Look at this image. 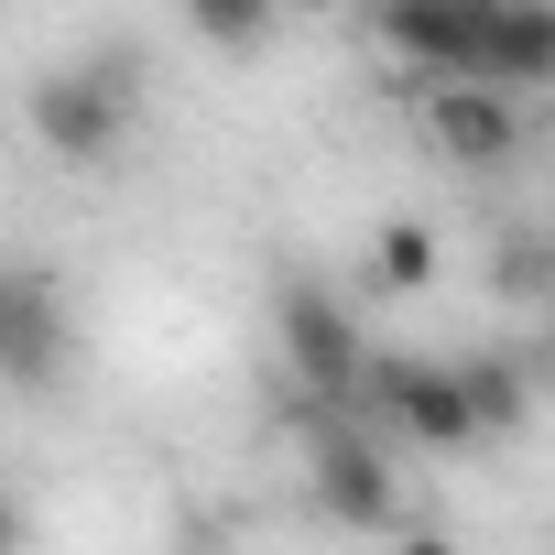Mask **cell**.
<instances>
[{
    "label": "cell",
    "instance_id": "6da1fadb",
    "mask_svg": "<svg viewBox=\"0 0 555 555\" xmlns=\"http://www.w3.org/2000/svg\"><path fill=\"white\" fill-rule=\"evenodd\" d=\"M272 338H284V371H295L317 403L371 392V338H360L349 295L317 284V272H284V284H272Z\"/></svg>",
    "mask_w": 555,
    "mask_h": 555
},
{
    "label": "cell",
    "instance_id": "7a4b0ae2",
    "mask_svg": "<svg viewBox=\"0 0 555 555\" xmlns=\"http://www.w3.org/2000/svg\"><path fill=\"white\" fill-rule=\"evenodd\" d=\"M392 66H414V99L425 88H479V44H490V0H403V12L371 23Z\"/></svg>",
    "mask_w": 555,
    "mask_h": 555
},
{
    "label": "cell",
    "instance_id": "3957f363",
    "mask_svg": "<svg viewBox=\"0 0 555 555\" xmlns=\"http://www.w3.org/2000/svg\"><path fill=\"white\" fill-rule=\"evenodd\" d=\"M371 403H382L392 436L425 447V457H468V447H479V414H468L457 360H371Z\"/></svg>",
    "mask_w": 555,
    "mask_h": 555
},
{
    "label": "cell",
    "instance_id": "277c9868",
    "mask_svg": "<svg viewBox=\"0 0 555 555\" xmlns=\"http://www.w3.org/2000/svg\"><path fill=\"white\" fill-rule=\"evenodd\" d=\"M120 131H131V88L109 66H77V77H44L34 88V142L55 164H109Z\"/></svg>",
    "mask_w": 555,
    "mask_h": 555
},
{
    "label": "cell",
    "instance_id": "5b68a950",
    "mask_svg": "<svg viewBox=\"0 0 555 555\" xmlns=\"http://www.w3.org/2000/svg\"><path fill=\"white\" fill-rule=\"evenodd\" d=\"M306 490H317V522H349V533L392 522V457H382V436H360V425L327 414L306 436Z\"/></svg>",
    "mask_w": 555,
    "mask_h": 555
},
{
    "label": "cell",
    "instance_id": "8992f818",
    "mask_svg": "<svg viewBox=\"0 0 555 555\" xmlns=\"http://www.w3.org/2000/svg\"><path fill=\"white\" fill-rule=\"evenodd\" d=\"M66 360V295H55V272L34 261H0V382H55Z\"/></svg>",
    "mask_w": 555,
    "mask_h": 555
},
{
    "label": "cell",
    "instance_id": "52a82bcc",
    "mask_svg": "<svg viewBox=\"0 0 555 555\" xmlns=\"http://www.w3.org/2000/svg\"><path fill=\"white\" fill-rule=\"evenodd\" d=\"M414 109H425V142H436L447 164H479V175L512 164V142H522V109H512L501 88H425Z\"/></svg>",
    "mask_w": 555,
    "mask_h": 555
},
{
    "label": "cell",
    "instance_id": "ba28073f",
    "mask_svg": "<svg viewBox=\"0 0 555 555\" xmlns=\"http://www.w3.org/2000/svg\"><path fill=\"white\" fill-rule=\"evenodd\" d=\"M479 88H501V99H522V88H555V12H512V0H490Z\"/></svg>",
    "mask_w": 555,
    "mask_h": 555
},
{
    "label": "cell",
    "instance_id": "9c48e42d",
    "mask_svg": "<svg viewBox=\"0 0 555 555\" xmlns=\"http://www.w3.org/2000/svg\"><path fill=\"white\" fill-rule=\"evenodd\" d=\"M436 272H447V240H436L425 218H382V229H371V284H382V295H425Z\"/></svg>",
    "mask_w": 555,
    "mask_h": 555
},
{
    "label": "cell",
    "instance_id": "30bf717a",
    "mask_svg": "<svg viewBox=\"0 0 555 555\" xmlns=\"http://www.w3.org/2000/svg\"><path fill=\"white\" fill-rule=\"evenodd\" d=\"M457 382H468V414H479V436L501 447V436H522L533 425V382H522V360H457Z\"/></svg>",
    "mask_w": 555,
    "mask_h": 555
},
{
    "label": "cell",
    "instance_id": "8fae6325",
    "mask_svg": "<svg viewBox=\"0 0 555 555\" xmlns=\"http://www.w3.org/2000/svg\"><path fill=\"white\" fill-rule=\"evenodd\" d=\"M490 284H501V295H555V240H544V229H512V240L490 250Z\"/></svg>",
    "mask_w": 555,
    "mask_h": 555
},
{
    "label": "cell",
    "instance_id": "7c38bea8",
    "mask_svg": "<svg viewBox=\"0 0 555 555\" xmlns=\"http://www.w3.org/2000/svg\"><path fill=\"white\" fill-rule=\"evenodd\" d=\"M185 34H196V44H218V55H250V44L272 34V12H250V0H196Z\"/></svg>",
    "mask_w": 555,
    "mask_h": 555
},
{
    "label": "cell",
    "instance_id": "4fadbf2b",
    "mask_svg": "<svg viewBox=\"0 0 555 555\" xmlns=\"http://www.w3.org/2000/svg\"><path fill=\"white\" fill-rule=\"evenodd\" d=\"M392 555H457V544H436V533H403V544H392Z\"/></svg>",
    "mask_w": 555,
    "mask_h": 555
},
{
    "label": "cell",
    "instance_id": "5bb4252c",
    "mask_svg": "<svg viewBox=\"0 0 555 555\" xmlns=\"http://www.w3.org/2000/svg\"><path fill=\"white\" fill-rule=\"evenodd\" d=\"M12 533H23V522H12V490H0V555H12Z\"/></svg>",
    "mask_w": 555,
    "mask_h": 555
}]
</instances>
